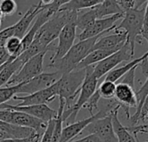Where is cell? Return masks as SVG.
Masks as SVG:
<instances>
[{"instance_id": "6da1fadb", "label": "cell", "mask_w": 148, "mask_h": 142, "mask_svg": "<svg viewBox=\"0 0 148 142\" xmlns=\"http://www.w3.org/2000/svg\"><path fill=\"white\" fill-rule=\"evenodd\" d=\"M107 33L101 34L99 36L89 38L84 41H79L71 48V49L66 53L64 56L58 60L49 62L47 65L48 68H52L57 70V72L61 75L67 74L73 69H75L78 65L86 58V56L92 52L94 44L102 36Z\"/></svg>"}, {"instance_id": "7a4b0ae2", "label": "cell", "mask_w": 148, "mask_h": 142, "mask_svg": "<svg viewBox=\"0 0 148 142\" xmlns=\"http://www.w3.org/2000/svg\"><path fill=\"white\" fill-rule=\"evenodd\" d=\"M78 13L76 11H58L54 14L37 32L34 40L42 47L48 49L51 43L58 37L62 29L70 22H76Z\"/></svg>"}, {"instance_id": "3957f363", "label": "cell", "mask_w": 148, "mask_h": 142, "mask_svg": "<svg viewBox=\"0 0 148 142\" xmlns=\"http://www.w3.org/2000/svg\"><path fill=\"white\" fill-rule=\"evenodd\" d=\"M86 77V68H75L61 76L56 82L58 97L64 101V109L70 108L79 93L81 85Z\"/></svg>"}, {"instance_id": "277c9868", "label": "cell", "mask_w": 148, "mask_h": 142, "mask_svg": "<svg viewBox=\"0 0 148 142\" xmlns=\"http://www.w3.org/2000/svg\"><path fill=\"white\" fill-rule=\"evenodd\" d=\"M145 7L140 9H131L124 13L123 20L116 26L115 30H123L127 36V43L130 46L131 53L134 55L135 45L138 43L142 44V30Z\"/></svg>"}, {"instance_id": "5b68a950", "label": "cell", "mask_w": 148, "mask_h": 142, "mask_svg": "<svg viewBox=\"0 0 148 142\" xmlns=\"http://www.w3.org/2000/svg\"><path fill=\"white\" fill-rule=\"evenodd\" d=\"M92 68L93 65L86 68V77L79 90V96L77 99L76 102L73 103V105L70 108L64 110L63 122L69 121L71 122V124L75 122L80 109L83 108L85 104L89 101V99L97 90L99 80H97L93 76Z\"/></svg>"}, {"instance_id": "8992f818", "label": "cell", "mask_w": 148, "mask_h": 142, "mask_svg": "<svg viewBox=\"0 0 148 142\" xmlns=\"http://www.w3.org/2000/svg\"><path fill=\"white\" fill-rule=\"evenodd\" d=\"M47 51L41 52L27 61L23 67L11 78L5 87L16 86L25 83L43 73L44 60Z\"/></svg>"}, {"instance_id": "52a82bcc", "label": "cell", "mask_w": 148, "mask_h": 142, "mask_svg": "<svg viewBox=\"0 0 148 142\" xmlns=\"http://www.w3.org/2000/svg\"><path fill=\"white\" fill-rule=\"evenodd\" d=\"M132 57L133 55L131 53L130 46L126 42L119 50L107 56L106 59L97 63L96 65H93L92 74L95 76V78L99 81L101 77L111 72L119 63L125 61H129Z\"/></svg>"}, {"instance_id": "ba28073f", "label": "cell", "mask_w": 148, "mask_h": 142, "mask_svg": "<svg viewBox=\"0 0 148 142\" xmlns=\"http://www.w3.org/2000/svg\"><path fill=\"white\" fill-rule=\"evenodd\" d=\"M0 120L13 126L32 128L41 134L47 126V123L40 120L14 110H0Z\"/></svg>"}, {"instance_id": "9c48e42d", "label": "cell", "mask_w": 148, "mask_h": 142, "mask_svg": "<svg viewBox=\"0 0 148 142\" xmlns=\"http://www.w3.org/2000/svg\"><path fill=\"white\" fill-rule=\"evenodd\" d=\"M61 74L55 71L51 73H42L33 79L18 84V94H25L26 95L34 94L36 92L48 89L54 83H56L61 77Z\"/></svg>"}, {"instance_id": "30bf717a", "label": "cell", "mask_w": 148, "mask_h": 142, "mask_svg": "<svg viewBox=\"0 0 148 142\" xmlns=\"http://www.w3.org/2000/svg\"><path fill=\"white\" fill-rule=\"evenodd\" d=\"M0 110H14L22 112L45 123H48L51 120L56 119L58 115V111L51 108L47 104L18 107L17 105H11L5 103L0 106Z\"/></svg>"}, {"instance_id": "8fae6325", "label": "cell", "mask_w": 148, "mask_h": 142, "mask_svg": "<svg viewBox=\"0 0 148 142\" xmlns=\"http://www.w3.org/2000/svg\"><path fill=\"white\" fill-rule=\"evenodd\" d=\"M124 14H117L108 18L97 19L95 20L89 27H87L84 31H82L79 36V41H84L94 37L99 36L104 33H109L112 30H114L116 28V22L120 18H123Z\"/></svg>"}, {"instance_id": "7c38bea8", "label": "cell", "mask_w": 148, "mask_h": 142, "mask_svg": "<svg viewBox=\"0 0 148 142\" xmlns=\"http://www.w3.org/2000/svg\"><path fill=\"white\" fill-rule=\"evenodd\" d=\"M77 37V27L76 22L68 23L60 31L58 35V43L55 49L54 54L51 57L49 62L58 60L64 56L66 53L74 45V42Z\"/></svg>"}, {"instance_id": "4fadbf2b", "label": "cell", "mask_w": 148, "mask_h": 142, "mask_svg": "<svg viewBox=\"0 0 148 142\" xmlns=\"http://www.w3.org/2000/svg\"><path fill=\"white\" fill-rule=\"evenodd\" d=\"M84 131H86L89 134H96L101 142H118V139L112 127V114L105 118L92 122Z\"/></svg>"}, {"instance_id": "5bb4252c", "label": "cell", "mask_w": 148, "mask_h": 142, "mask_svg": "<svg viewBox=\"0 0 148 142\" xmlns=\"http://www.w3.org/2000/svg\"><path fill=\"white\" fill-rule=\"evenodd\" d=\"M58 97V88L57 84L54 83L48 89L36 92L32 95L18 96L15 95L13 97L14 101H20V103L17 106L18 107H25V106H32V105H40V104H47L51 102Z\"/></svg>"}, {"instance_id": "9a60e30c", "label": "cell", "mask_w": 148, "mask_h": 142, "mask_svg": "<svg viewBox=\"0 0 148 142\" xmlns=\"http://www.w3.org/2000/svg\"><path fill=\"white\" fill-rule=\"evenodd\" d=\"M114 100L123 108L127 120H129V118L131 117L130 108H136L138 105L134 89L126 84L119 82L118 84H116Z\"/></svg>"}, {"instance_id": "2e32d148", "label": "cell", "mask_w": 148, "mask_h": 142, "mask_svg": "<svg viewBox=\"0 0 148 142\" xmlns=\"http://www.w3.org/2000/svg\"><path fill=\"white\" fill-rule=\"evenodd\" d=\"M112 35L102 36L93 46L92 50H108V51H118L126 43L127 36L123 30H115Z\"/></svg>"}, {"instance_id": "e0dca14e", "label": "cell", "mask_w": 148, "mask_h": 142, "mask_svg": "<svg viewBox=\"0 0 148 142\" xmlns=\"http://www.w3.org/2000/svg\"><path fill=\"white\" fill-rule=\"evenodd\" d=\"M44 9L43 1H38V3L33 6H32L24 15L23 17L15 24L14 26V37H17L22 39L25 34L30 30L31 24L34 22L38 15Z\"/></svg>"}, {"instance_id": "ac0fdd59", "label": "cell", "mask_w": 148, "mask_h": 142, "mask_svg": "<svg viewBox=\"0 0 148 142\" xmlns=\"http://www.w3.org/2000/svg\"><path fill=\"white\" fill-rule=\"evenodd\" d=\"M120 106L117 107L112 113V123L113 131L118 139V142H138L136 138L126 129L125 126L119 120V110L120 109Z\"/></svg>"}, {"instance_id": "d6986e66", "label": "cell", "mask_w": 148, "mask_h": 142, "mask_svg": "<svg viewBox=\"0 0 148 142\" xmlns=\"http://www.w3.org/2000/svg\"><path fill=\"white\" fill-rule=\"evenodd\" d=\"M97 19L108 18L117 14H124L116 0H105L93 7Z\"/></svg>"}, {"instance_id": "ffe728a7", "label": "cell", "mask_w": 148, "mask_h": 142, "mask_svg": "<svg viewBox=\"0 0 148 142\" xmlns=\"http://www.w3.org/2000/svg\"><path fill=\"white\" fill-rule=\"evenodd\" d=\"M146 57H148V51L146 53H145L142 56L138 57V58H136V59L129 62L125 65L112 69L111 72H109L106 75V76L105 78V81H109V82H115L116 83V82H118L119 79H121L128 72L129 70H131L133 67L138 66Z\"/></svg>"}, {"instance_id": "44dd1931", "label": "cell", "mask_w": 148, "mask_h": 142, "mask_svg": "<svg viewBox=\"0 0 148 142\" xmlns=\"http://www.w3.org/2000/svg\"><path fill=\"white\" fill-rule=\"evenodd\" d=\"M101 2L102 0H71L63 5L58 11L79 12L85 9L92 8Z\"/></svg>"}, {"instance_id": "7402d4cb", "label": "cell", "mask_w": 148, "mask_h": 142, "mask_svg": "<svg viewBox=\"0 0 148 142\" xmlns=\"http://www.w3.org/2000/svg\"><path fill=\"white\" fill-rule=\"evenodd\" d=\"M113 53H115V52L114 51H108V50H99V49L92 50L78 65L77 68H86L87 67L97 64V63L100 62L101 61H103L104 59H106L107 56L111 55Z\"/></svg>"}, {"instance_id": "603a6c76", "label": "cell", "mask_w": 148, "mask_h": 142, "mask_svg": "<svg viewBox=\"0 0 148 142\" xmlns=\"http://www.w3.org/2000/svg\"><path fill=\"white\" fill-rule=\"evenodd\" d=\"M95 20H97V18L93 7L88 9L86 11H81L78 13V17L76 19V27L82 32L87 27H89Z\"/></svg>"}, {"instance_id": "cb8c5ba5", "label": "cell", "mask_w": 148, "mask_h": 142, "mask_svg": "<svg viewBox=\"0 0 148 142\" xmlns=\"http://www.w3.org/2000/svg\"><path fill=\"white\" fill-rule=\"evenodd\" d=\"M97 90L100 97L104 100L113 99L116 90V83L104 80V82H101L100 85L97 88Z\"/></svg>"}, {"instance_id": "d4e9b609", "label": "cell", "mask_w": 148, "mask_h": 142, "mask_svg": "<svg viewBox=\"0 0 148 142\" xmlns=\"http://www.w3.org/2000/svg\"><path fill=\"white\" fill-rule=\"evenodd\" d=\"M18 85L0 88V106L5 104L9 100L13 99V97L18 95Z\"/></svg>"}, {"instance_id": "484cf974", "label": "cell", "mask_w": 148, "mask_h": 142, "mask_svg": "<svg viewBox=\"0 0 148 142\" xmlns=\"http://www.w3.org/2000/svg\"><path fill=\"white\" fill-rule=\"evenodd\" d=\"M17 3L13 0H3L0 2V10L5 16H10L17 11Z\"/></svg>"}, {"instance_id": "4316f807", "label": "cell", "mask_w": 148, "mask_h": 142, "mask_svg": "<svg viewBox=\"0 0 148 142\" xmlns=\"http://www.w3.org/2000/svg\"><path fill=\"white\" fill-rule=\"evenodd\" d=\"M100 95L98 92V90L95 91V93L92 95V96L89 99V101L85 104V106L83 107V108H86L89 111V113L91 114V115H93V111L95 109L99 108V103L100 101Z\"/></svg>"}, {"instance_id": "83f0119b", "label": "cell", "mask_w": 148, "mask_h": 142, "mask_svg": "<svg viewBox=\"0 0 148 142\" xmlns=\"http://www.w3.org/2000/svg\"><path fill=\"white\" fill-rule=\"evenodd\" d=\"M55 126V119L51 120L48 123L47 126L40 138L39 142H51V138H52V133Z\"/></svg>"}, {"instance_id": "f1b7e54d", "label": "cell", "mask_w": 148, "mask_h": 142, "mask_svg": "<svg viewBox=\"0 0 148 142\" xmlns=\"http://www.w3.org/2000/svg\"><path fill=\"white\" fill-rule=\"evenodd\" d=\"M14 37V26H9L2 30H0V48L5 46L7 40Z\"/></svg>"}, {"instance_id": "f546056e", "label": "cell", "mask_w": 148, "mask_h": 142, "mask_svg": "<svg viewBox=\"0 0 148 142\" xmlns=\"http://www.w3.org/2000/svg\"><path fill=\"white\" fill-rule=\"evenodd\" d=\"M138 66L133 67L131 70H129L128 72L122 77V80L119 82L121 83L126 84L132 88L134 89V78H135V70L138 68Z\"/></svg>"}, {"instance_id": "4dcf8cb0", "label": "cell", "mask_w": 148, "mask_h": 142, "mask_svg": "<svg viewBox=\"0 0 148 142\" xmlns=\"http://www.w3.org/2000/svg\"><path fill=\"white\" fill-rule=\"evenodd\" d=\"M117 3L124 13L131 9H134L136 5L135 0H128V1H126V0H117Z\"/></svg>"}, {"instance_id": "1f68e13d", "label": "cell", "mask_w": 148, "mask_h": 142, "mask_svg": "<svg viewBox=\"0 0 148 142\" xmlns=\"http://www.w3.org/2000/svg\"><path fill=\"white\" fill-rule=\"evenodd\" d=\"M71 142H101L99 138L94 134V133H91L86 135V137L79 139H76V140H72Z\"/></svg>"}, {"instance_id": "d6a6232c", "label": "cell", "mask_w": 148, "mask_h": 142, "mask_svg": "<svg viewBox=\"0 0 148 142\" xmlns=\"http://www.w3.org/2000/svg\"><path fill=\"white\" fill-rule=\"evenodd\" d=\"M126 129L132 134H134L135 137H137V134L139 133L140 131L142 130H147L148 129V123L140 125V126H125Z\"/></svg>"}, {"instance_id": "836d02e7", "label": "cell", "mask_w": 148, "mask_h": 142, "mask_svg": "<svg viewBox=\"0 0 148 142\" xmlns=\"http://www.w3.org/2000/svg\"><path fill=\"white\" fill-rule=\"evenodd\" d=\"M10 59V55L7 53L4 47L0 48V68L5 65Z\"/></svg>"}, {"instance_id": "e575fe53", "label": "cell", "mask_w": 148, "mask_h": 142, "mask_svg": "<svg viewBox=\"0 0 148 142\" xmlns=\"http://www.w3.org/2000/svg\"><path fill=\"white\" fill-rule=\"evenodd\" d=\"M147 114H148V95L145 97V99L144 101V103H143V106L141 108L140 114H139V120L144 121Z\"/></svg>"}, {"instance_id": "d590c367", "label": "cell", "mask_w": 148, "mask_h": 142, "mask_svg": "<svg viewBox=\"0 0 148 142\" xmlns=\"http://www.w3.org/2000/svg\"><path fill=\"white\" fill-rule=\"evenodd\" d=\"M148 32V1L146 3V5L145 7V13H144V19H143V30H142V34L143 33H147Z\"/></svg>"}, {"instance_id": "8d00e7d4", "label": "cell", "mask_w": 148, "mask_h": 142, "mask_svg": "<svg viewBox=\"0 0 148 142\" xmlns=\"http://www.w3.org/2000/svg\"><path fill=\"white\" fill-rule=\"evenodd\" d=\"M138 68H139L141 69L142 74L147 77V76H148V57L145 58V59L138 64Z\"/></svg>"}, {"instance_id": "74e56055", "label": "cell", "mask_w": 148, "mask_h": 142, "mask_svg": "<svg viewBox=\"0 0 148 142\" xmlns=\"http://www.w3.org/2000/svg\"><path fill=\"white\" fill-rule=\"evenodd\" d=\"M4 18H5V15L2 13L1 10H0V28H1V26H2V23H3Z\"/></svg>"}, {"instance_id": "f35d334b", "label": "cell", "mask_w": 148, "mask_h": 142, "mask_svg": "<svg viewBox=\"0 0 148 142\" xmlns=\"http://www.w3.org/2000/svg\"><path fill=\"white\" fill-rule=\"evenodd\" d=\"M141 37H142V38L145 39V40L148 42V32H147V33H143V34L141 35Z\"/></svg>"}, {"instance_id": "ab89813d", "label": "cell", "mask_w": 148, "mask_h": 142, "mask_svg": "<svg viewBox=\"0 0 148 142\" xmlns=\"http://www.w3.org/2000/svg\"><path fill=\"white\" fill-rule=\"evenodd\" d=\"M139 133H148V129L147 130H142L139 132Z\"/></svg>"}, {"instance_id": "60d3db41", "label": "cell", "mask_w": 148, "mask_h": 142, "mask_svg": "<svg viewBox=\"0 0 148 142\" xmlns=\"http://www.w3.org/2000/svg\"><path fill=\"white\" fill-rule=\"evenodd\" d=\"M145 120H148V114H146V116H145V120L144 121H145ZM147 124V123H146Z\"/></svg>"}, {"instance_id": "b9f144b4", "label": "cell", "mask_w": 148, "mask_h": 142, "mask_svg": "<svg viewBox=\"0 0 148 142\" xmlns=\"http://www.w3.org/2000/svg\"><path fill=\"white\" fill-rule=\"evenodd\" d=\"M145 142H148V141H145Z\"/></svg>"}]
</instances>
